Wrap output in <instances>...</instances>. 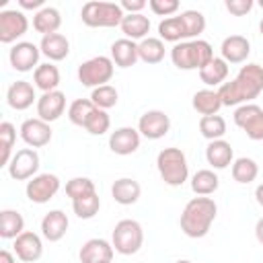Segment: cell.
I'll return each mask as SVG.
<instances>
[{
  "mask_svg": "<svg viewBox=\"0 0 263 263\" xmlns=\"http://www.w3.org/2000/svg\"><path fill=\"white\" fill-rule=\"evenodd\" d=\"M263 92V66L261 64H245L236 78L224 82L218 88L222 107H240L251 103Z\"/></svg>",
  "mask_w": 263,
  "mask_h": 263,
  "instance_id": "1",
  "label": "cell"
},
{
  "mask_svg": "<svg viewBox=\"0 0 263 263\" xmlns=\"http://www.w3.org/2000/svg\"><path fill=\"white\" fill-rule=\"evenodd\" d=\"M218 214V205L212 197L208 195H197L193 199H189L181 212V230L189 236V238H203Z\"/></svg>",
  "mask_w": 263,
  "mask_h": 263,
  "instance_id": "2",
  "label": "cell"
},
{
  "mask_svg": "<svg viewBox=\"0 0 263 263\" xmlns=\"http://www.w3.org/2000/svg\"><path fill=\"white\" fill-rule=\"evenodd\" d=\"M214 49L205 39L181 41L171 49V60L179 70H201L214 60Z\"/></svg>",
  "mask_w": 263,
  "mask_h": 263,
  "instance_id": "3",
  "label": "cell"
},
{
  "mask_svg": "<svg viewBox=\"0 0 263 263\" xmlns=\"http://www.w3.org/2000/svg\"><path fill=\"white\" fill-rule=\"evenodd\" d=\"M156 168L160 179L171 185V187H181L187 179H189V164H187V156L181 148L168 146L162 148L156 156Z\"/></svg>",
  "mask_w": 263,
  "mask_h": 263,
  "instance_id": "4",
  "label": "cell"
},
{
  "mask_svg": "<svg viewBox=\"0 0 263 263\" xmlns=\"http://www.w3.org/2000/svg\"><path fill=\"white\" fill-rule=\"evenodd\" d=\"M125 12L117 2H101V0H90L82 6L80 18L86 27L92 29H111L119 27L123 21Z\"/></svg>",
  "mask_w": 263,
  "mask_h": 263,
  "instance_id": "5",
  "label": "cell"
},
{
  "mask_svg": "<svg viewBox=\"0 0 263 263\" xmlns=\"http://www.w3.org/2000/svg\"><path fill=\"white\" fill-rule=\"evenodd\" d=\"M111 245L119 255H136L144 245V228L138 220H119L111 234Z\"/></svg>",
  "mask_w": 263,
  "mask_h": 263,
  "instance_id": "6",
  "label": "cell"
},
{
  "mask_svg": "<svg viewBox=\"0 0 263 263\" xmlns=\"http://www.w3.org/2000/svg\"><path fill=\"white\" fill-rule=\"evenodd\" d=\"M113 72H115L113 60L107 55H97L78 66V80L82 86L97 88V86L107 84L113 78Z\"/></svg>",
  "mask_w": 263,
  "mask_h": 263,
  "instance_id": "7",
  "label": "cell"
},
{
  "mask_svg": "<svg viewBox=\"0 0 263 263\" xmlns=\"http://www.w3.org/2000/svg\"><path fill=\"white\" fill-rule=\"evenodd\" d=\"M234 123L247 134L249 140H255V142L263 140V107H259L255 103L236 107Z\"/></svg>",
  "mask_w": 263,
  "mask_h": 263,
  "instance_id": "8",
  "label": "cell"
},
{
  "mask_svg": "<svg viewBox=\"0 0 263 263\" xmlns=\"http://www.w3.org/2000/svg\"><path fill=\"white\" fill-rule=\"evenodd\" d=\"M39 171V154L35 148H21L8 162V175L14 181H29Z\"/></svg>",
  "mask_w": 263,
  "mask_h": 263,
  "instance_id": "9",
  "label": "cell"
},
{
  "mask_svg": "<svg viewBox=\"0 0 263 263\" xmlns=\"http://www.w3.org/2000/svg\"><path fill=\"white\" fill-rule=\"evenodd\" d=\"M60 191V179L53 173H39L27 181L25 193L27 199L33 203H47Z\"/></svg>",
  "mask_w": 263,
  "mask_h": 263,
  "instance_id": "10",
  "label": "cell"
},
{
  "mask_svg": "<svg viewBox=\"0 0 263 263\" xmlns=\"http://www.w3.org/2000/svg\"><path fill=\"white\" fill-rule=\"evenodd\" d=\"M27 31H29V18L23 10L8 8L0 12V41L2 43H14Z\"/></svg>",
  "mask_w": 263,
  "mask_h": 263,
  "instance_id": "11",
  "label": "cell"
},
{
  "mask_svg": "<svg viewBox=\"0 0 263 263\" xmlns=\"http://www.w3.org/2000/svg\"><path fill=\"white\" fill-rule=\"evenodd\" d=\"M39 55H41V49L33 41H18L8 51L10 66L16 72H31V70L35 72L39 66Z\"/></svg>",
  "mask_w": 263,
  "mask_h": 263,
  "instance_id": "12",
  "label": "cell"
},
{
  "mask_svg": "<svg viewBox=\"0 0 263 263\" xmlns=\"http://www.w3.org/2000/svg\"><path fill=\"white\" fill-rule=\"evenodd\" d=\"M171 129V117L160 109H150L140 115L138 119V132L140 136L148 140H160Z\"/></svg>",
  "mask_w": 263,
  "mask_h": 263,
  "instance_id": "13",
  "label": "cell"
},
{
  "mask_svg": "<svg viewBox=\"0 0 263 263\" xmlns=\"http://www.w3.org/2000/svg\"><path fill=\"white\" fill-rule=\"evenodd\" d=\"M21 138L23 142L29 146V148H43L51 142V127L47 121L39 119V117H31V119H25L21 123Z\"/></svg>",
  "mask_w": 263,
  "mask_h": 263,
  "instance_id": "14",
  "label": "cell"
},
{
  "mask_svg": "<svg viewBox=\"0 0 263 263\" xmlns=\"http://www.w3.org/2000/svg\"><path fill=\"white\" fill-rule=\"evenodd\" d=\"M12 249H14L16 259H21L23 263H35L43 255V240H41L39 234L31 232V230H25L23 234H18L14 238Z\"/></svg>",
  "mask_w": 263,
  "mask_h": 263,
  "instance_id": "15",
  "label": "cell"
},
{
  "mask_svg": "<svg viewBox=\"0 0 263 263\" xmlns=\"http://www.w3.org/2000/svg\"><path fill=\"white\" fill-rule=\"evenodd\" d=\"M140 142H142V136L136 127H117L115 132H111L109 136V148L111 152L119 154V156H127V154H134L138 148H140Z\"/></svg>",
  "mask_w": 263,
  "mask_h": 263,
  "instance_id": "16",
  "label": "cell"
},
{
  "mask_svg": "<svg viewBox=\"0 0 263 263\" xmlns=\"http://www.w3.org/2000/svg\"><path fill=\"white\" fill-rule=\"evenodd\" d=\"M66 111V95L62 90H51V92H43L37 99V117L51 123L55 119H60Z\"/></svg>",
  "mask_w": 263,
  "mask_h": 263,
  "instance_id": "17",
  "label": "cell"
},
{
  "mask_svg": "<svg viewBox=\"0 0 263 263\" xmlns=\"http://www.w3.org/2000/svg\"><path fill=\"white\" fill-rule=\"evenodd\" d=\"M6 103L10 109L14 111H25L29 109L33 103H37V95H35V86L27 80H16L8 86L6 90Z\"/></svg>",
  "mask_w": 263,
  "mask_h": 263,
  "instance_id": "18",
  "label": "cell"
},
{
  "mask_svg": "<svg viewBox=\"0 0 263 263\" xmlns=\"http://www.w3.org/2000/svg\"><path fill=\"white\" fill-rule=\"evenodd\" d=\"M220 53L226 64H242L251 53V41L242 35H228L220 45Z\"/></svg>",
  "mask_w": 263,
  "mask_h": 263,
  "instance_id": "19",
  "label": "cell"
},
{
  "mask_svg": "<svg viewBox=\"0 0 263 263\" xmlns=\"http://www.w3.org/2000/svg\"><path fill=\"white\" fill-rule=\"evenodd\" d=\"M68 226H70V220L66 216V212L62 210H49L43 220H41V234L45 240L49 242H58L66 236L68 232Z\"/></svg>",
  "mask_w": 263,
  "mask_h": 263,
  "instance_id": "20",
  "label": "cell"
},
{
  "mask_svg": "<svg viewBox=\"0 0 263 263\" xmlns=\"http://www.w3.org/2000/svg\"><path fill=\"white\" fill-rule=\"evenodd\" d=\"M113 245L105 238H90L80 247L78 259L80 263H103V261H113Z\"/></svg>",
  "mask_w": 263,
  "mask_h": 263,
  "instance_id": "21",
  "label": "cell"
},
{
  "mask_svg": "<svg viewBox=\"0 0 263 263\" xmlns=\"http://www.w3.org/2000/svg\"><path fill=\"white\" fill-rule=\"evenodd\" d=\"M39 49H41V53H43L49 62H62V60H66L68 53H70V41H68L62 33H51V35L41 37Z\"/></svg>",
  "mask_w": 263,
  "mask_h": 263,
  "instance_id": "22",
  "label": "cell"
},
{
  "mask_svg": "<svg viewBox=\"0 0 263 263\" xmlns=\"http://www.w3.org/2000/svg\"><path fill=\"white\" fill-rule=\"evenodd\" d=\"M111 60L119 68H132L140 60L138 55V43L132 39H117L111 43Z\"/></svg>",
  "mask_w": 263,
  "mask_h": 263,
  "instance_id": "23",
  "label": "cell"
},
{
  "mask_svg": "<svg viewBox=\"0 0 263 263\" xmlns=\"http://www.w3.org/2000/svg\"><path fill=\"white\" fill-rule=\"evenodd\" d=\"M205 160L212 168H226L228 164L234 162V150L230 146V142L226 140H214L208 144L205 148Z\"/></svg>",
  "mask_w": 263,
  "mask_h": 263,
  "instance_id": "24",
  "label": "cell"
},
{
  "mask_svg": "<svg viewBox=\"0 0 263 263\" xmlns=\"http://www.w3.org/2000/svg\"><path fill=\"white\" fill-rule=\"evenodd\" d=\"M111 195L119 205H132L140 199L142 195V187L136 179L132 177H121L111 185Z\"/></svg>",
  "mask_w": 263,
  "mask_h": 263,
  "instance_id": "25",
  "label": "cell"
},
{
  "mask_svg": "<svg viewBox=\"0 0 263 263\" xmlns=\"http://www.w3.org/2000/svg\"><path fill=\"white\" fill-rule=\"evenodd\" d=\"M119 27H121V33L125 35V39L142 41V39H146L148 31H150V18L146 14H142V12H138V14H125Z\"/></svg>",
  "mask_w": 263,
  "mask_h": 263,
  "instance_id": "26",
  "label": "cell"
},
{
  "mask_svg": "<svg viewBox=\"0 0 263 263\" xmlns=\"http://www.w3.org/2000/svg\"><path fill=\"white\" fill-rule=\"evenodd\" d=\"M60 25H62V14L53 6H45V8H41L39 12L33 14V29L37 33H41L43 37L51 35V33H58Z\"/></svg>",
  "mask_w": 263,
  "mask_h": 263,
  "instance_id": "27",
  "label": "cell"
},
{
  "mask_svg": "<svg viewBox=\"0 0 263 263\" xmlns=\"http://www.w3.org/2000/svg\"><path fill=\"white\" fill-rule=\"evenodd\" d=\"M191 105H193V109H195L201 117H208V115H218V111H220V107H222V101H220L218 90L201 88V90H197V92L193 95Z\"/></svg>",
  "mask_w": 263,
  "mask_h": 263,
  "instance_id": "28",
  "label": "cell"
},
{
  "mask_svg": "<svg viewBox=\"0 0 263 263\" xmlns=\"http://www.w3.org/2000/svg\"><path fill=\"white\" fill-rule=\"evenodd\" d=\"M33 82L41 92L58 90V86H60V70H58V66H53L51 62L39 64L37 70L33 72Z\"/></svg>",
  "mask_w": 263,
  "mask_h": 263,
  "instance_id": "29",
  "label": "cell"
},
{
  "mask_svg": "<svg viewBox=\"0 0 263 263\" xmlns=\"http://www.w3.org/2000/svg\"><path fill=\"white\" fill-rule=\"evenodd\" d=\"M228 78V64L222 58H214L208 66H203L199 70V80L208 86H222L224 80Z\"/></svg>",
  "mask_w": 263,
  "mask_h": 263,
  "instance_id": "30",
  "label": "cell"
},
{
  "mask_svg": "<svg viewBox=\"0 0 263 263\" xmlns=\"http://www.w3.org/2000/svg\"><path fill=\"white\" fill-rule=\"evenodd\" d=\"M25 232V218L16 210H2L0 212V236L6 240H14L18 234Z\"/></svg>",
  "mask_w": 263,
  "mask_h": 263,
  "instance_id": "31",
  "label": "cell"
},
{
  "mask_svg": "<svg viewBox=\"0 0 263 263\" xmlns=\"http://www.w3.org/2000/svg\"><path fill=\"white\" fill-rule=\"evenodd\" d=\"M164 41L160 37H146L138 43V55L144 64H160L164 60Z\"/></svg>",
  "mask_w": 263,
  "mask_h": 263,
  "instance_id": "32",
  "label": "cell"
},
{
  "mask_svg": "<svg viewBox=\"0 0 263 263\" xmlns=\"http://www.w3.org/2000/svg\"><path fill=\"white\" fill-rule=\"evenodd\" d=\"M220 187V179L212 168H199L191 177V189L195 195H212Z\"/></svg>",
  "mask_w": 263,
  "mask_h": 263,
  "instance_id": "33",
  "label": "cell"
},
{
  "mask_svg": "<svg viewBox=\"0 0 263 263\" xmlns=\"http://www.w3.org/2000/svg\"><path fill=\"white\" fill-rule=\"evenodd\" d=\"M232 179L236 181V183H240V185H249V183H253L255 179H257V175H259V164L253 160V158H249V156H240V158H236L234 162H232Z\"/></svg>",
  "mask_w": 263,
  "mask_h": 263,
  "instance_id": "34",
  "label": "cell"
},
{
  "mask_svg": "<svg viewBox=\"0 0 263 263\" xmlns=\"http://www.w3.org/2000/svg\"><path fill=\"white\" fill-rule=\"evenodd\" d=\"M158 35L162 41H171V43H181V41H187V35H185V27H183V21L181 16H168L164 21L158 23Z\"/></svg>",
  "mask_w": 263,
  "mask_h": 263,
  "instance_id": "35",
  "label": "cell"
},
{
  "mask_svg": "<svg viewBox=\"0 0 263 263\" xmlns=\"http://www.w3.org/2000/svg\"><path fill=\"white\" fill-rule=\"evenodd\" d=\"M95 103L90 101V99H76V101H72L70 103V107H68V119L74 123V125H78V127H84L86 125V121L90 119V115L95 113Z\"/></svg>",
  "mask_w": 263,
  "mask_h": 263,
  "instance_id": "36",
  "label": "cell"
},
{
  "mask_svg": "<svg viewBox=\"0 0 263 263\" xmlns=\"http://www.w3.org/2000/svg\"><path fill=\"white\" fill-rule=\"evenodd\" d=\"M179 16H181V21H183L187 41L199 39V35L205 31V16H203L199 10H183Z\"/></svg>",
  "mask_w": 263,
  "mask_h": 263,
  "instance_id": "37",
  "label": "cell"
},
{
  "mask_svg": "<svg viewBox=\"0 0 263 263\" xmlns=\"http://www.w3.org/2000/svg\"><path fill=\"white\" fill-rule=\"evenodd\" d=\"M199 134L214 142V140H222L224 134H226V121L224 117L220 115H208V117H201L199 119Z\"/></svg>",
  "mask_w": 263,
  "mask_h": 263,
  "instance_id": "38",
  "label": "cell"
},
{
  "mask_svg": "<svg viewBox=\"0 0 263 263\" xmlns=\"http://www.w3.org/2000/svg\"><path fill=\"white\" fill-rule=\"evenodd\" d=\"M90 101L95 103V107L107 111V109H113V107L117 105V101H119V92H117L115 86H111V84H103V86L92 88V92H90Z\"/></svg>",
  "mask_w": 263,
  "mask_h": 263,
  "instance_id": "39",
  "label": "cell"
},
{
  "mask_svg": "<svg viewBox=\"0 0 263 263\" xmlns=\"http://www.w3.org/2000/svg\"><path fill=\"white\" fill-rule=\"evenodd\" d=\"M72 210H74V214H76L80 220H90V218H95V216L99 214V210H101V199H99L97 193H90V195H86V197H80V199L72 201Z\"/></svg>",
  "mask_w": 263,
  "mask_h": 263,
  "instance_id": "40",
  "label": "cell"
},
{
  "mask_svg": "<svg viewBox=\"0 0 263 263\" xmlns=\"http://www.w3.org/2000/svg\"><path fill=\"white\" fill-rule=\"evenodd\" d=\"M14 140H16V127L10 121H2L0 123V148H2V164L8 166L10 158H12V148H14Z\"/></svg>",
  "mask_w": 263,
  "mask_h": 263,
  "instance_id": "41",
  "label": "cell"
},
{
  "mask_svg": "<svg viewBox=\"0 0 263 263\" xmlns=\"http://www.w3.org/2000/svg\"><path fill=\"white\" fill-rule=\"evenodd\" d=\"M90 193H97V189H95V183L88 177H74L66 183V195L72 201H76L80 197H86Z\"/></svg>",
  "mask_w": 263,
  "mask_h": 263,
  "instance_id": "42",
  "label": "cell"
},
{
  "mask_svg": "<svg viewBox=\"0 0 263 263\" xmlns=\"http://www.w3.org/2000/svg\"><path fill=\"white\" fill-rule=\"evenodd\" d=\"M109 127H111V117H109V113L107 111H103V109H95V113L90 115V119L86 121V125H84V129L90 134V136H103V134H107L109 132Z\"/></svg>",
  "mask_w": 263,
  "mask_h": 263,
  "instance_id": "43",
  "label": "cell"
},
{
  "mask_svg": "<svg viewBox=\"0 0 263 263\" xmlns=\"http://www.w3.org/2000/svg\"><path fill=\"white\" fill-rule=\"evenodd\" d=\"M148 6H150V10H152L154 14L166 16V18L173 16V14L179 10V2H177V0H150Z\"/></svg>",
  "mask_w": 263,
  "mask_h": 263,
  "instance_id": "44",
  "label": "cell"
},
{
  "mask_svg": "<svg viewBox=\"0 0 263 263\" xmlns=\"http://www.w3.org/2000/svg\"><path fill=\"white\" fill-rule=\"evenodd\" d=\"M224 6H226V10H228L230 14H234V16H245L247 12H251V8L255 6V2H253V0H226Z\"/></svg>",
  "mask_w": 263,
  "mask_h": 263,
  "instance_id": "45",
  "label": "cell"
},
{
  "mask_svg": "<svg viewBox=\"0 0 263 263\" xmlns=\"http://www.w3.org/2000/svg\"><path fill=\"white\" fill-rule=\"evenodd\" d=\"M119 6L123 8L125 14H138L148 6V2L146 0H121Z\"/></svg>",
  "mask_w": 263,
  "mask_h": 263,
  "instance_id": "46",
  "label": "cell"
},
{
  "mask_svg": "<svg viewBox=\"0 0 263 263\" xmlns=\"http://www.w3.org/2000/svg\"><path fill=\"white\" fill-rule=\"evenodd\" d=\"M18 6L25 8V10H41L45 8V0H18Z\"/></svg>",
  "mask_w": 263,
  "mask_h": 263,
  "instance_id": "47",
  "label": "cell"
},
{
  "mask_svg": "<svg viewBox=\"0 0 263 263\" xmlns=\"http://www.w3.org/2000/svg\"><path fill=\"white\" fill-rule=\"evenodd\" d=\"M0 263H16V259H14V255H12L10 251L2 249V251H0Z\"/></svg>",
  "mask_w": 263,
  "mask_h": 263,
  "instance_id": "48",
  "label": "cell"
},
{
  "mask_svg": "<svg viewBox=\"0 0 263 263\" xmlns=\"http://www.w3.org/2000/svg\"><path fill=\"white\" fill-rule=\"evenodd\" d=\"M255 236H257V240L263 245V218H259L257 224H255Z\"/></svg>",
  "mask_w": 263,
  "mask_h": 263,
  "instance_id": "49",
  "label": "cell"
},
{
  "mask_svg": "<svg viewBox=\"0 0 263 263\" xmlns=\"http://www.w3.org/2000/svg\"><path fill=\"white\" fill-rule=\"evenodd\" d=\"M255 199H257V203L263 208V183L257 185V189H255Z\"/></svg>",
  "mask_w": 263,
  "mask_h": 263,
  "instance_id": "50",
  "label": "cell"
},
{
  "mask_svg": "<svg viewBox=\"0 0 263 263\" xmlns=\"http://www.w3.org/2000/svg\"><path fill=\"white\" fill-rule=\"evenodd\" d=\"M175 263H191L189 259H179V261H175Z\"/></svg>",
  "mask_w": 263,
  "mask_h": 263,
  "instance_id": "51",
  "label": "cell"
},
{
  "mask_svg": "<svg viewBox=\"0 0 263 263\" xmlns=\"http://www.w3.org/2000/svg\"><path fill=\"white\" fill-rule=\"evenodd\" d=\"M259 31H261V35H263V18H261V23H259Z\"/></svg>",
  "mask_w": 263,
  "mask_h": 263,
  "instance_id": "52",
  "label": "cell"
},
{
  "mask_svg": "<svg viewBox=\"0 0 263 263\" xmlns=\"http://www.w3.org/2000/svg\"><path fill=\"white\" fill-rule=\"evenodd\" d=\"M259 6H261V8H263V0H259Z\"/></svg>",
  "mask_w": 263,
  "mask_h": 263,
  "instance_id": "53",
  "label": "cell"
},
{
  "mask_svg": "<svg viewBox=\"0 0 263 263\" xmlns=\"http://www.w3.org/2000/svg\"><path fill=\"white\" fill-rule=\"evenodd\" d=\"M103 263H113V261H103Z\"/></svg>",
  "mask_w": 263,
  "mask_h": 263,
  "instance_id": "54",
  "label": "cell"
}]
</instances>
